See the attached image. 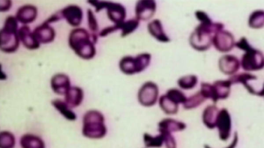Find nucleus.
I'll return each instance as SVG.
<instances>
[{
    "label": "nucleus",
    "instance_id": "nucleus-39",
    "mask_svg": "<svg viewBox=\"0 0 264 148\" xmlns=\"http://www.w3.org/2000/svg\"><path fill=\"white\" fill-rule=\"evenodd\" d=\"M11 1H8V3L7 4L5 5V6L4 7L1 8V11H7L8 10V8L7 7V6L10 9V8L11 6Z\"/></svg>",
    "mask_w": 264,
    "mask_h": 148
},
{
    "label": "nucleus",
    "instance_id": "nucleus-3",
    "mask_svg": "<svg viewBox=\"0 0 264 148\" xmlns=\"http://www.w3.org/2000/svg\"><path fill=\"white\" fill-rule=\"evenodd\" d=\"M103 115L97 110L87 112L83 117L82 134L91 139H101L107 134Z\"/></svg>",
    "mask_w": 264,
    "mask_h": 148
},
{
    "label": "nucleus",
    "instance_id": "nucleus-35",
    "mask_svg": "<svg viewBox=\"0 0 264 148\" xmlns=\"http://www.w3.org/2000/svg\"><path fill=\"white\" fill-rule=\"evenodd\" d=\"M237 47L242 49L244 51H247L248 49L252 47L248 42L247 39L244 37H242L240 40L235 43V45Z\"/></svg>",
    "mask_w": 264,
    "mask_h": 148
},
{
    "label": "nucleus",
    "instance_id": "nucleus-4",
    "mask_svg": "<svg viewBox=\"0 0 264 148\" xmlns=\"http://www.w3.org/2000/svg\"><path fill=\"white\" fill-rule=\"evenodd\" d=\"M15 16H9L1 30L2 51L7 53L15 52L20 45L19 24Z\"/></svg>",
    "mask_w": 264,
    "mask_h": 148
},
{
    "label": "nucleus",
    "instance_id": "nucleus-27",
    "mask_svg": "<svg viewBox=\"0 0 264 148\" xmlns=\"http://www.w3.org/2000/svg\"><path fill=\"white\" fill-rule=\"evenodd\" d=\"M140 21L137 18L129 19L117 25L121 31V36L126 37L134 32L139 26Z\"/></svg>",
    "mask_w": 264,
    "mask_h": 148
},
{
    "label": "nucleus",
    "instance_id": "nucleus-9",
    "mask_svg": "<svg viewBox=\"0 0 264 148\" xmlns=\"http://www.w3.org/2000/svg\"><path fill=\"white\" fill-rule=\"evenodd\" d=\"M216 127L220 140L226 141L229 138L231 131V119L229 113L226 109L219 111Z\"/></svg>",
    "mask_w": 264,
    "mask_h": 148
},
{
    "label": "nucleus",
    "instance_id": "nucleus-23",
    "mask_svg": "<svg viewBox=\"0 0 264 148\" xmlns=\"http://www.w3.org/2000/svg\"><path fill=\"white\" fill-rule=\"evenodd\" d=\"M256 76L249 73H241L233 75L229 80L232 85L236 84H242L247 90L252 94L256 95V91L249 84L251 80H256Z\"/></svg>",
    "mask_w": 264,
    "mask_h": 148
},
{
    "label": "nucleus",
    "instance_id": "nucleus-38",
    "mask_svg": "<svg viewBox=\"0 0 264 148\" xmlns=\"http://www.w3.org/2000/svg\"><path fill=\"white\" fill-rule=\"evenodd\" d=\"M238 142V137L237 135L236 134L235 135L234 139L233 140L232 143L231 144V145L228 146L226 148H234L236 145H237ZM205 148H212L209 147L207 145L205 146Z\"/></svg>",
    "mask_w": 264,
    "mask_h": 148
},
{
    "label": "nucleus",
    "instance_id": "nucleus-40",
    "mask_svg": "<svg viewBox=\"0 0 264 148\" xmlns=\"http://www.w3.org/2000/svg\"><path fill=\"white\" fill-rule=\"evenodd\" d=\"M257 95H258L259 96H264V84L262 89L258 92Z\"/></svg>",
    "mask_w": 264,
    "mask_h": 148
},
{
    "label": "nucleus",
    "instance_id": "nucleus-37",
    "mask_svg": "<svg viewBox=\"0 0 264 148\" xmlns=\"http://www.w3.org/2000/svg\"><path fill=\"white\" fill-rule=\"evenodd\" d=\"M118 30V25L117 24H114L113 26H110L102 29L99 33V35L100 37H105L111 34V33Z\"/></svg>",
    "mask_w": 264,
    "mask_h": 148
},
{
    "label": "nucleus",
    "instance_id": "nucleus-12",
    "mask_svg": "<svg viewBox=\"0 0 264 148\" xmlns=\"http://www.w3.org/2000/svg\"><path fill=\"white\" fill-rule=\"evenodd\" d=\"M63 17L71 26L77 27L79 26L83 19V11L78 6L76 5H69L61 10Z\"/></svg>",
    "mask_w": 264,
    "mask_h": 148
},
{
    "label": "nucleus",
    "instance_id": "nucleus-26",
    "mask_svg": "<svg viewBox=\"0 0 264 148\" xmlns=\"http://www.w3.org/2000/svg\"><path fill=\"white\" fill-rule=\"evenodd\" d=\"M158 102H159L160 108L166 114L173 115L178 113L179 105L172 102L166 94L161 96Z\"/></svg>",
    "mask_w": 264,
    "mask_h": 148
},
{
    "label": "nucleus",
    "instance_id": "nucleus-36",
    "mask_svg": "<svg viewBox=\"0 0 264 148\" xmlns=\"http://www.w3.org/2000/svg\"><path fill=\"white\" fill-rule=\"evenodd\" d=\"M197 19L200 23H208L212 22L209 16L204 11L198 10L195 12Z\"/></svg>",
    "mask_w": 264,
    "mask_h": 148
},
{
    "label": "nucleus",
    "instance_id": "nucleus-18",
    "mask_svg": "<svg viewBox=\"0 0 264 148\" xmlns=\"http://www.w3.org/2000/svg\"><path fill=\"white\" fill-rule=\"evenodd\" d=\"M20 41L29 49H37L40 46V43L35 37L33 32L27 25L22 26L19 30Z\"/></svg>",
    "mask_w": 264,
    "mask_h": 148
},
{
    "label": "nucleus",
    "instance_id": "nucleus-22",
    "mask_svg": "<svg viewBox=\"0 0 264 148\" xmlns=\"http://www.w3.org/2000/svg\"><path fill=\"white\" fill-rule=\"evenodd\" d=\"M219 110L214 105L207 106L203 111L202 121L205 126L210 129L216 127Z\"/></svg>",
    "mask_w": 264,
    "mask_h": 148
},
{
    "label": "nucleus",
    "instance_id": "nucleus-17",
    "mask_svg": "<svg viewBox=\"0 0 264 148\" xmlns=\"http://www.w3.org/2000/svg\"><path fill=\"white\" fill-rule=\"evenodd\" d=\"M38 15L37 8L32 5H24L18 10L16 14L17 21L27 25L36 19Z\"/></svg>",
    "mask_w": 264,
    "mask_h": 148
},
{
    "label": "nucleus",
    "instance_id": "nucleus-14",
    "mask_svg": "<svg viewBox=\"0 0 264 148\" xmlns=\"http://www.w3.org/2000/svg\"><path fill=\"white\" fill-rule=\"evenodd\" d=\"M33 34L40 43H48L54 40L56 32L49 23L45 21L33 31Z\"/></svg>",
    "mask_w": 264,
    "mask_h": 148
},
{
    "label": "nucleus",
    "instance_id": "nucleus-24",
    "mask_svg": "<svg viewBox=\"0 0 264 148\" xmlns=\"http://www.w3.org/2000/svg\"><path fill=\"white\" fill-rule=\"evenodd\" d=\"M20 144L22 148H46L44 141L32 134L24 135L21 139Z\"/></svg>",
    "mask_w": 264,
    "mask_h": 148
},
{
    "label": "nucleus",
    "instance_id": "nucleus-8",
    "mask_svg": "<svg viewBox=\"0 0 264 148\" xmlns=\"http://www.w3.org/2000/svg\"><path fill=\"white\" fill-rule=\"evenodd\" d=\"M212 44L221 52H229L235 45L234 38L229 31L222 30L215 33Z\"/></svg>",
    "mask_w": 264,
    "mask_h": 148
},
{
    "label": "nucleus",
    "instance_id": "nucleus-28",
    "mask_svg": "<svg viewBox=\"0 0 264 148\" xmlns=\"http://www.w3.org/2000/svg\"><path fill=\"white\" fill-rule=\"evenodd\" d=\"M198 78L195 75L183 76L178 81V85L182 89L188 90L194 88L197 85Z\"/></svg>",
    "mask_w": 264,
    "mask_h": 148
},
{
    "label": "nucleus",
    "instance_id": "nucleus-5",
    "mask_svg": "<svg viewBox=\"0 0 264 148\" xmlns=\"http://www.w3.org/2000/svg\"><path fill=\"white\" fill-rule=\"evenodd\" d=\"M151 60L149 53H142L136 57H123L119 62L120 70L127 75H134L143 72L148 67Z\"/></svg>",
    "mask_w": 264,
    "mask_h": 148
},
{
    "label": "nucleus",
    "instance_id": "nucleus-30",
    "mask_svg": "<svg viewBox=\"0 0 264 148\" xmlns=\"http://www.w3.org/2000/svg\"><path fill=\"white\" fill-rule=\"evenodd\" d=\"M206 101L200 91L194 95L187 98L185 103L183 105L186 110H190L197 108Z\"/></svg>",
    "mask_w": 264,
    "mask_h": 148
},
{
    "label": "nucleus",
    "instance_id": "nucleus-32",
    "mask_svg": "<svg viewBox=\"0 0 264 148\" xmlns=\"http://www.w3.org/2000/svg\"><path fill=\"white\" fill-rule=\"evenodd\" d=\"M15 145L14 135L9 131H2L0 134V148H14Z\"/></svg>",
    "mask_w": 264,
    "mask_h": 148
},
{
    "label": "nucleus",
    "instance_id": "nucleus-31",
    "mask_svg": "<svg viewBox=\"0 0 264 148\" xmlns=\"http://www.w3.org/2000/svg\"><path fill=\"white\" fill-rule=\"evenodd\" d=\"M144 142L146 148H160L164 144V139L161 134L155 137L145 134L144 136Z\"/></svg>",
    "mask_w": 264,
    "mask_h": 148
},
{
    "label": "nucleus",
    "instance_id": "nucleus-33",
    "mask_svg": "<svg viewBox=\"0 0 264 148\" xmlns=\"http://www.w3.org/2000/svg\"><path fill=\"white\" fill-rule=\"evenodd\" d=\"M166 95L172 102L179 105L180 104L183 105L187 100V97L183 92L178 89H171L169 90L167 92Z\"/></svg>",
    "mask_w": 264,
    "mask_h": 148
},
{
    "label": "nucleus",
    "instance_id": "nucleus-1",
    "mask_svg": "<svg viewBox=\"0 0 264 148\" xmlns=\"http://www.w3.org/2000/svg\"><path fill=\"white\" fill-rule=\"evenodd\" d=\"M224 25L221 23H200L192 32L189 38L191 46L197 51H205L212 44L216 32L223 30Z\"/></svg>",
    "mask_w": 264,
    "mask_h": 148
},
{
    "label": "nucleus",
    "instance_id": "nucleus-19",
    "mask_svg": "<svg viewBox=\"0 0 264 148\" xmlns=\"http://www.w3.org/2000/svg\"><path fill=\"white\" fill-rule=\"evenodd\" d=\"M186 125L183 122L171 119H165L158 124L160 133L170 134L184 130Z\"/></svg>",
    "mask_w": 264,
    "mask_h": 148
},
{
    "label": "nucleus",
    "instance_id": "nucleus-21",
    "mask_svg": "<svg viewBox=\"0 0 264 148\" xmlns=\"http://www.w3.org/2000/svg\"><path fill=\"white\" fill-rule=\"evenodd\" d=\"M148 29L151 36L157 41L163 43H167L170 41L169 37L166 34L160 20L155 19L149 22Z\"/></svg>",
    "mask_w": 264,
    "mask_h": 148
},
{
    "label": "nucleus",
    "instance_id": "nucleus-34",
    "mask_svg": "<svg viewBox=\"0 0 264 148\" xmlns=\"http://www.w3.org/2000/svg\"><path fill=\"white\" fill-rule=\"evenodd\" d=\"M87 18L89 28L92 31L93 40L96 43L98 38L97 33L98 30V24L94 12L90 9L87 10Z\"/></svg>",
    "mask_w": 264,
    "mask_h": 148
},
{
    "label": "nucleus",
    "instance_id": "nucleus-25",
    "mask_svg": "<svg viewBox=\"0 0 264 148\" xmlns=\"http://www.w3.org/2000/svg\"><path fill=\"white\" fill-rule=\"evenodd\" d=\"M52 105L54 106L67 120L75 121L77 120V115L71 110L65 101L61 100L52 101Z\"/></svg>",
    "mask_w": 264,
    "mask_h": 148
},
{
    "label": "nucleus",
    "instance_id": "nucleus-6",
    "mask_svg": "<svg viewBox=\"0 0 264 148\" xmlns=\"http://www.w3.org/2000/svg\"><path fill=\"white\" fill-rule=\"evenodd\" d=\"M241 65L244 71L261 70L264 67V56L260 51L251 47L243 55Z\"/></svg>",
    "mask_w": 264,
    "mask_h": 148
},
{
    "label": "nucleus",
    "instance_id": "nucleus-15",
    "mask_svg": "<svg viewBox=\"0 0 264 148\" xmlns=\"http://www.w3.org/2000/svg\"><path fill=\"white\" fill-rule=\"evenodd\" d=\"M51 86L53 91L60 95H65L72 87L69 77L64 74H58L53 77Z\"/></svg>",
    "mask_w": 264,
    "mask_h": 148
},
{
    "label": "nucleus",
    "instance_id": "nucleus-29",
    "mask_svg": "<svg viewBox=\"0 0 264 148\" xmlns=\"http://www.w3.org/2000/svg\"><path fill=\"white\" fill-rule=\"evenodd\" d=\"M249 25L251 28L259 29L264 26V11L257 10L250 15Z\"/></svg>",
    "mask_w": 264,
    "mask_h": 148
},
{
    "label": "nucleus",
    "instance_id": "nucleus-13",
    "mask_svg": "<svg viewBox=\"0 0 264 148\" xmlns=\"http://www.w3.org/2000/svg\"><path fill=\"white\" fill-rule=\"evenodd\" d=\"M239 60L234 56L225 55L219 60L220 70L225 75H234L240 68Z\"/></svg>",
    "mask_w": 264,
    "mask_h": 148
},
{
    "label": "nucleus",
    "instance_id": "nucleus-16",
    "mask_svg": "<svg viewBox=\"0 0 264 148\" xmlns=\"http://www.w3.org/2000/svg\"><path fill=\"white\" fill-rule=\"evenodd\" d=\"M232 84L229 80H218L212 85L213 100L215 103L218 100H225L229 96Z\"/></svg>",
    "mask_w": 264,
    "mask_h": 148
},
{
    "label": "nucleus",
    "instance_id": "nucleus-2",
    "mask_svg": "<svg viewBox=\"0 0 264 148\" xmlns=\"http://www.w3.org/2000/svg\"><path fill=\"white\" fill-rule=\"evenodd\" d=\"M91 38L90 33L85 28H76L70 32L69 44L80 57L86 60L91 59L96 53L95 43L91 40Z\"/></svg>",
    "mask_w": 264,
    "mask_h": 148
},
{
    "label": "nucleus",
    "instance_id": "nucleus-7",
    "mask_svg": "<svg viewBox=\"0 0 264 148\" xmlns=\"http://www.w3.org/2000/svg\"><path fill=\"white\" fill-rule=\"evenodd\" d=\"M159 89L153 82H146L139 90L138 100L139 103L146 107L154 106L158 100Z\"/></svg>",
    "mask_w": 264,
    "mask_h": 148
},
{
    "label": "nucleus",
    "instance_id": "nucleus-20",
    "mask_svg": "<svg viewBox=\"0 0 264 148\" xmlns=\"http://www.w3.org/2000/svg\"><path fill=\"white\" fill-rule=\"evenodd\" d=\"M83 98V91L78 87H72L65 95V102L71 109L79 107Z\"/></svg>",
    "mask_w": 264,
    "mask_h": 148
},
{
    "label": "nucleus",
    "instance_id": "nucleus-11",
    "mask_svg": "<svg viewBox=\"0 0 264 148\" xmlns=\"http://www.w3.org/2000/svg\"><path fill=\"white\" fill-rule=\"evenodd\" d=\"M104 8L107 10L110 20L115 24L125 21L127 11L126 8L122 4L109 1H104Z\"/></svg>",
    "mask_w": 264,
    "mask_h": 148
},
{
    "label": "nucleus",
    "instance_id": "nucleus-10",
    "mask_svg": "<svg viewBox=\"0 0 264 148\" xmlns=\"http://www.w3.org/2000/svg\"><path fill=\"white\" fill-rule=\"evenodd\" d=\"M156 10V3L152 0H144L138 1L135 6L136 18L146 21L150 19L154 15Z\"/></svg>",
    "mask_w": 264,
    "mask_h": 148
}]
</instances>
